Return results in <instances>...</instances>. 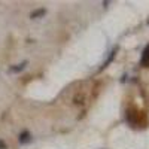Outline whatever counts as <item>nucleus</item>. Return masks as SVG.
<instances>
[{
  "instance_id": "1",
  "label": "nucleus",
  "mask_w": 149,
  "mask_h": 149,
  "mask_svg": "<svg viewBox=\"0 0 149 149\" xmlns=\"http://www.w3.org/2000/svg\"><path fill=\"white\" fill-rule=\"evenodd\" d=\"M143 64H149V46L146 48V51L143 52V60H142Z\"/></svg>"
}]
</instances>
